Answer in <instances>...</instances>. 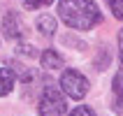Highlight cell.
Instances as JSON below:
<instances>
[{
    "label": "cell",
    "mask_w": 123,
    "mask_h": 116,
    "mask_svg": "<svg viewBox=\"0 0 123 116\" xmlns=\"http://www.w3.org/2000/svg\"><path fill=\"white\" fill-rule=\"evenodd\" d=\"M58 14L74 30H91L102 21L100 7L93 0H61L58 2Z\"/></svg>",
    "instance_id": "cell-1"
},
{
    "label": "cell",
    "mask_w": 123,
    "mask_h": 116,
    "mask_svg": "<svg viewBox=\"0 0 123 116\" xmlns=\"http://www.w3.org/2000/svg\"><path fill=\"white\" fill-rule=\"evenodd\" d=\"M37 109H40V116H65L68 104H65V98H63V93L58 88L47 86L40 95Z\"/></svg>",
    "instance_id": "cell-2"
},
{
    "label": "cell",
    "mask_w": 123,
    "mask_h": 116,
    "mask_svg": "<svg viewBox=\"0 0 123 116\" xmlns=\"http://www.w3.org/2000/svg\"><path fill=\"white\" fill-rule=\"evenodd\" d=\"M61 91L72 100H81L88 93V79L77 70H65L61 77Z\"/></svg>",
    "instance_id": "cell-3"
},
{
    "label": "cell",
    "mask_w": 123,
    "mask_h": 116,
    "mask_svg": "<svg viewBox=\"0 0 123 116\" xmlns=\"http://www.w3.org/2000/svg\"><path fill=\"white\" fill-rule=\"evenodd\" d=\"M2 30H5L7 40H19L21 33H23V26H21V19L16 12H7L2 16Z\"/></svg>",
    "instance_id": "cell-4"
},
{
    "label": "cell",
    "mask_w": 123,
    "mask_h": 116,
    "mask_svg": "<svg viewBox=\"0 0 123 116\" xmlns=\"http://www.w3.org/2000/svg\"><path fill=\"white\" fill-rule=\"evenodd\" d=\"M35 26H37V30H40L44 37H51V35L56 33L58 23H56L54 14H40V16H37V21H35Z\"/></svg>",
    "instance_id": "cell-5"
},
{
    "label": "cell",
    "mask_w": 123,
    "mask_h": 116,
    "mask_svg": "<svg viewBox=\"0 0 123 116\" xmlns=\"http://www.w3.org/2000/svg\"><path fill=\"white\" fill-rule=\"evenodd\" d=\"M40 63H42L44 70H61L63 67V56L58 51H54V49H47V51H42Z\"/></svg>",
    "instance_id": "cell-6"
},
{
    "label": "cell",
    "mask_w": 123,
    "mask_h": 116,
    "mask_svg": "<svg viewBox=\"0 0 123 116\" xmlns=\"http://www.w3.org/2000/svg\"><path fill=\"white\" fill-rule=\"evenodd\" d=\"M14 88V72L9 67H0V98L9 95Z\"/></svg>",
    "instance_id": "cell-7"
},
{
    "label": "cell",
    "mask_w": 123,
    "mask_h": 116,
    "mask_svg": "<svg viewBox=\"0 0 123 116\" xmlns=\"http://www.w3.org/2000/svg\"><path fill=\"white\" fill-rule=\"evenodd\" d=\"M111 91H114V107H116V111H123V70L114 77Z\"/></svg>",
    "instance_id": "cell-8"
},
{
    "label": "cell",
    "mask_w": 123,
    "mask_h": 116,
    "mask_svg": "<svg viewBox=\"0 0 123 116\" xmlns=\"http://www.w3.org/2000/svg\"><path fill=\"white\" fill-rule=\"evenodd\" d=\"M107 5H109L111 14H114L116 19L123 21V0H107Z\"/></svg>",
    "instance_id": "cell-9"
},
{
    "label": "cell",
    "mask_w": 123,
    "mask_h": 116,
    "mask_svg": "<svg viewBox=\"0 0 123 116\" xmlns=\"http://www.w3.org/2000/svg\"><path fill=\"white\" fill-rule=\"evenodd\" d=\"M51 2L54 0H21V5L26 7V9H40V7H47Z\"/></svg>",
    "instance_id": "cell-10"
},
{
    "label": "cell",
    "mask_w": 123,
    "mask_h": 116,
    "mask_svg": "<svg viewBox=\"0 0 123 116\" xmlns=\"http://www.w3.org/2000/svg\"><path fill=\"white\" fill-rule=\"evenodd\" d=\"M70 116H95V111L91 109V107H86V104H79L77 109H72Z\"/></svg>",
    "instance_id": "cell-11"
},
{
    "label": "cell",
    "mask_w": 123,
    "mask_h": 116,
    "mask_svg": "<svg viewBox=\"0 0 123 116\" xmlns=\"http://www.w3.org/2000/svg\"><path fill=\"white\" fill-rule=\"evenodd\" d=\"M19 54H23V56H35L37 51H35L30 44H23V47H19Z\"/></svg>",
    "instance_id": "cell-12"
},
{
    "label": "cell",
    "mask_w": 123,
    "mask_h": 116,
    "mask_svg": "<svg viewBox=\"0 0 123 116\" xmlns=\"http://www.w3.org/2000/svg\"><path fill=\"white\" fill-rule=\"evenodd\" d=\"M118 58H121V67H123V28L118 30Z\"/></svg>",
    "instance_id": "cell-13"
}]
</instances>
